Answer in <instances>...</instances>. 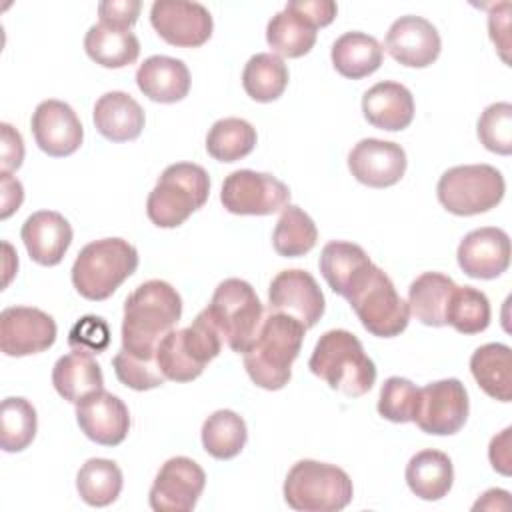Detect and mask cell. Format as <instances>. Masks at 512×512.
<instances>
[{
    "label": "cell",
    "mask_w": 512,
    "mask_h": 512,
    "mask_svg": "<svg viewBox=\"0 0 512 512\" xmlns=\"http://www.w3.org/2000/svg\"><path fill=\"white\" fill-rule=\"evenodd\" d=\"M208 194V172L194 162H176L164 168L148 194L146 214L158 228H176L206 204Z\"/></svg>",
    "instance_id": "obj_5"
},
{
    "label": "cell",
    "mask_w": 512,
    "mask_h": 512,
    "mask_svg": "<svg viewBox=\"0 0 512 512\" xmlns=\"http://www.w3.org/2000/svg\"><path fill=\"white\" fill-rule=\"evenodd\" d=\"M506 192L500 170L490 164L448 168L436 186L438 202L456 216H474L496 208Z\"/></svg>",
    "instance_id": "obj_10"
},
{
    "label": "cell",
    "mask_w": 512,
    "mask_h": 512,
    "mask_svg": "<svg viewBox=\"0 0 512 512\" xmlns=\"http://www.w3.org/2000/svg\"><path fill=\"white\" fill-rule=\"evenodd\" d=\"M86 54L104 68H124L138 60L140 42L130 28L98 22L84 36Z\"/></svg>",
    "instance_id": "obj_29"
},
{
    "label": "cell",
    "mask_w": 512,
    "mask_h": 512,
    "mask_svg": "<svg viewBox=\"0 0 512 512\" xmlns=\"http://www.w3.org/2000/svg\"><path fill=\"white\" fill-rule=\"evenodd\" d=\"M476 132L486 150L508 156L512 152V104L494 102L486 106Z\"/></svg>",
    "instance_id": "obj_41"
},
{
    "label": "cell",
    "mask_w": 512,
    "mask_h": 512,
    "mask_svg": "<svg viewBox=\"0 0 512 512\" xmlns=\"http://www.w3.org/2000/svg\"><path fill=\"white\" fill-rule=\"evenodd\" d=\"M76 422L86 438L102 446H118L130 430L128 406L104 388L76 404Z\"/></svg>",
    "instance_id": "obj_21"
},
{
    "label": "cell",
    "mask_w": 512,
    "mask_h": 512,
    "mask_svg": "<svg viewBox=\"0 0 512 512\" xmlns=\"http://www.w3.org/2000/svg\"><path fill=\"white\" fill-rule=\"evenodd\" d=\"M138 250L124 238H102L86 244L72 264V284L86 300H106L136 272Z\"/></svg>",
    "instance_id": "obj_4"
},
{
    "label": "cell",
    "mask_w": 512,
    "mask_h": 512,
    "mask_svg": "<svg viewBox=\"0 0 512 512\" xmlns=\"http://www.w3.org/2000/svg\"><path fill=\"white\" fill-rule=\"evenodd\" d=\"M36 408L20 396L2 400L0 408V446L4 452H22L36 436Z\"/></svg>",
    "instance_id": "obj_40"
},
{
    "label": "cell",
    "mask_w": 512,
    "mask_h": 512,
    "mask_svg": "<svg viewBox=\"0 0 512 512\" xmlns=\"http://www.w3.org/2000/svg\"><path fill=\"white\" fill-rule=\"evenodd\" d=\"M384 46L388 54L402 66L426 68L438 58L442 40L430 20L408 14L390 24Z\"/></svg>",
    "instance_id": "obj_18"
},
{
    "label": "cell",
    "mask_w": 512,
    "mask_h": 512,
    "mask_svg": "<svg viewBox=\"0 0 512 512\" xmlns=\"http://www.w3.org/2000/svg\"><path fill=\"white\" fill-rule=\"evenodd\" d=\"M352 494L350 476L318 460H298L284 480V500L298 512H338L350 504Z\"/></svg>",
    "instance_id": "obj_8"
},
{
    "label": "cell",
    "mask_w": 512,
    "mask_h": 512,
    "mask_svg": "<svg viewBox=\"0 0 512 512\" xmlns=\"http://www.w3.org/2000/svg\"><path fill=\"white\" fill-rule=\"evenodd\" d=\"M288 66L272 52H260L248 58L242 72V86L256 102L278 100L288 86Z\"/></svg>",
    "instance_id": "obj_34"
},
{
    "label": "cell",
    "mask_w": 512,
    "mask_h": 512,
    "mask_svg": "<svg viewBox=\"0 0 512 512\" xmlns=\"http://www.w3.org/2000/svg\"><path fill=\"white\" fill-rule=\"evenodd\" d=\"M206 310L224 344L238 354L252 344L264 318V306L256 290L240 278L222 280Z\"/></svg>",
    "instance_id": "obj_9"
},
{
    "label": "cell",
    "mask_w": 512,
    "mask_h": 512,
    "mask_svg": "<svg viewBox=\"0 0 512 512\" xmlns=\"http://www.w3.org/2000/svg\"><path fill=\"white\" fill-rule=\"evenodd\" d=\"M122 470L114 460L108 458H90L86 460L76 474V488L80 498L88 506H108L122 492Z\"/></svg>",
    "instance_id": "obj_35"
},
{
    "label": "cell",
    "mask_w": 512,
    "mask_h": 512,
    "mask_svg": "<svg viewBox=\"0 0 512 512\" xmlns=\"http://www.w3.org/2000/svg\"><path fill=\"white\" fill-rule=\"evenodd\" d=\"M248 440L246 422L234 410H216L202 424V446L216 460H230Z\"/></svg>",
    "instance_id": "obj_36"
},
{
    "label": "cell",
    "mask_w": 512,
    "mask_h": 512,
    "mask_svg": "<svg viewBox=\"0 0 512 512\" xmlns=\"http://www.w3.org/2000/svg\"><path fill=\"white\" fill-rule=\"evenodd\" d=\"M222 336L204 308L190 326L172 328L156 348V362L166 380L190 382L222 350Z\"/></svg>",
    "instance_id": "obj_6"
},
{
    "label": "cell",
    "mask_w": 512,
    "mask_h": 512,
    "mask_svg": "<svg viewBox=\"0 0 512 512\" xmlns=\"http://www.w3.org/2000/svg\"><path fill=\"white\" fill-rule=\"evenodd\" d=\"M288 4L298 10L306 20H310L316 28L328 26L338 12L336 2L332 0H290Z\"/></svg>",
    "instance_id": "obj_47"
},
{
    "label": "cell",
    "mask_w": 512,
    "mask_h": 512,
    "mask_svg": "<svg viewBox=\"0 0 512 512\" xmlns=\"http://www.w3.org/2000/svg\"><path fill=\"white\" fill-rule=\"evenodd\" d=\"M318 240L314 220L294 204H288L272 232V246L284 258H298L308 254Z\"/></svg>",
    "instance_id": "obj_38"
},
{
    "label": "cell",
    "mask_w": 512,
    "mask_h": 512,
    "mask_svg": "<svg viewBox=\"0 0 512 512\" xmlns=\"http://www.w3.org/2000/svg\"><path fill=\"white\" fill-rule=\"evenodd\" d=\"M470 400L458 378H444L418 390L412 422L426 434H456L468 420Z\"/></svg>",
    "instance_id": "obj_12"
},
{
    "label": "cell",
    "mask_w": 512,
    "mask_h": 512,
    "mask_svg": "<svg viewBox=\"0 0 512 512\" xmlns=\"http://www.w3.org/2000/svg\"><path fill=\"white\" fill-rule=\"evenodd\" d=\"M0 200H2V212L0 216L2 218H8L14 210L20 208L22 200H24V190H22V184L12 178L8 172H0Z\"/></svg>",
    "instance_id": "obj_49"
},
{
    "label": "cell",
    "mask_w": 512,
    "mask_h": 512,
    "mask_svg": "<svg viewBox=\"0 0 512 512\" xmlns=\"http://www.w3.org/2000/svg\"><path fill=\"white\" fill-rule=\"evenodd\" d=\"M56 340V322L32 306H8L0 314V348L6 356L20 358L48 350Z\"/></svg>",
    "instance_id": "obj_15"
},
{
    "label": "cell",
    "mask_w": 512,
    "mask_h": 512,
    "mask_svg": "<svg viewBox=\"0 0 512 512\" xmlns=\"http://www.w3.org/2000/svg\"><path fill=\"white\" fill-rule=\"evenodd\" d=\"M330 58L338 74L350 80H360L380 68L384 60V48L374 36L352 30L336 38L330 50Z\"/></svg>",
    "instance_id": "obj_27"
},
{
    "label": "cell",
    "mask_w": 512,
    "mask_h": 512,
    "mask_svg": "<svg viewBox=\"0 0 512 512\" xmlns=\"http://www.w3.org/2000/svg\"><path fill=\"white\" fill-rule=\"evenodd\" d=\"M470 372L478 386L494 400L512 398V350L502 342L476 348L470 356Z\"/></svg>",
    "instance_id": "obj_30"
},
{
    "label": "cell",
    "mask_w": 512,
    "mask_h": 512,
    "mask_svg": "<svg viewBox=\"0 0 512 512\" xmlns=\"http://www.w3.org/2000/svg\"><path fill=\"white\" fill-rule=\"evenodd\" d=\"M418 390L408 378L390 376L384 380L378 398V414L390 422L404 424L412 422Z\"/></svg>",
    "instance_id": "obj_42"
},
{
    "label": "cell",
    "mask_w": 512,
    "mask_h": 512,
    "mask_svg": "<svg viewBox=\"0 0 512 512\" xmlns=\"http://www.w3.org/2000/svg\"><path fill=\"white\" fill-rule=\"evenodd\" d=\"M456 282L442 272H422L408 288L410 312L426 326H446L444 314Z\"/></svg>",
    "instance_id": "obj_33"
},
{
    "label": "cell",
    "mask_w": 512,
    "mask_h": 512,
    "mask_svg": "<svg viewBox=\"0 0 512 512\" xmlns=\"http://www.w3.org/2000/svg\"><path fill=\"white\" fill-rule=\"evenodd\" d=\"M2 128V144H0V168L2 172H12L22 166L24 160V142L20 132L8 122L0 124Z\"/></svg>",
    "instance_id": "obj_46"
},
{
    "label": "cell",
    "mask_w": 512,
    "mask_h": 512,
    "mask_svg": "<svg viewBox=\"0 0 512 512\" xmlns=\"http://www.w3.org/2000/svg\"><path fill=\"white\" fill-rule=\"evenodd\" d=\"M136 84L154 102H180L190 92V70L178 58L156 54L138 66Z\"/></svg>",
    "instance_id": "obj_24"
},
{
    "label": "cell",
    "mask_w": 512,
    "mask_h": 512,
    "mask_svg": "<svg viewBox=\"0 0 512 512\" xmlns=\"http://www.w3.org/2000/svg\"><path fill=\"white\" fill-rule=\"evenodd\" d=\"M346 300L364 330L378 338H392L406 330L410 320L408 302L396 292L388 274L374 262L356 278Z\"/></svg>",
    "instance_id": "obj_7"
},
{
    "label": "cell",
    "mask_w": 512,
    "mask_h": 512,
    "mask_svg": "<svg viewBox=\"0 0 512 512\" xmlns=\"http://www.w3.org/2000/svg\"><path fill=\"white\" fill-rule=\"evenodd\" d=\"M510 432L512 428H504L498 436H494L490 440V448H488V458L494 470H498L500 474L508 476L510 474Z\"/></svg>",
    "instance_id": "obj_48"
},
{
    "label": "cell",
    "mask_w": 512,
    "mask_h": 512,
    "mask_svg": "<svg viewBox=\"0 0 512 512\" xmlns=\"http://www.w3.org/2000/svg\"><path fill=\"white\" fill-rule=\"evenodd\" d=\"M316 30L318 28L310 20L286 4L270 18L266 26V42L276 56L300 58L314 48Z\"/></svg>",
    "instance_id": "obj_32"
},
{
    "label": "cell",
    "mask_w": 512,
    "mask_h": 512,
    "mask_svg": "<svg viewBox=\"0 0 512 512\" xmlns=\"http://www.w3.org/2000/svg\"><path fill=\"white\" fill-rule=\"evenodd\" d=\"M454 482V466L440 450H420L406 464V484L422 500L444 498Z\"/></svg>",
    "instance_id": "obj_28"
},
{
    "label": "cell",
    "mask_w": 512,
    "mask_h": 512,
    "mask_svg": "<svg viewBox=\"0 0 512 512\" xmlns=\"http://www.w3.org/2000/svg\"><path fill=\"white\" fill-rule=\"evenodd\" d=\"M456 258L466 276L492 280L510 266V238L496 226L476 228L460 240Z\"/></svg>",
    "instance_id": "obj_20"
},
{
    "label": "cell",
    "mask_w": 512,
    "mask_h": 512,
    "mask_svg": "<svg viewBox=\"0 0 512 512\" xmlns=\"http://www.w3.org/2000/svg\"><path fill=\"white\" fill-rule=\"evenodd\" d=\"M30 126L38 148L54 158L74 154L84 138L82 122L72 106L54 98L36 106Z\"/></svg>",
    "instance_id": "obj_17"
},
{
    "label": "cell",
    "mask_w": 512,
    "mask_h": 512,
    "mask_svg": "<svg viewBox=\"0 0 512 512\" xmlns=\"http://www.w3.org/2000/svg\"><path fill=\"white\" fill-rule=\"evenodd\" d=\"M180 316L182 298L172 284L164 280L142 282L124 300L122 350L138 360L156 362L160 340L176 326Z\"/></svg>",
    "instance_id": "obj_1"
},
{
    "label": "cell",
    "mask_w": 512,
    "mask_h": 512,
    "mask_svg": "<svg viewBox=\"0 0 512 512\" xmlns=\"http://www.w3.org/2000/svg\"><path fill=\"white\" fill-rule=\"evenodd\" d=\"M68 344L72 350H86L90 354H100L110 344V328L104 318L88 314L82 316L68 334Z\"/></svg>",
    "instance_id": "obj_44"
},
{
    "label": "cell",
    "mask_w": 512,
    "mask_h": 512,
    "mask_svg": "<svg viewBox=\"0 0 512 512\" xmlns=\"http://www.w3.org/2000/svg\"><path fill=\"white\" fill-rule=\"evenodd\" d=\"M206 486V472L186 456H174L162 464L148 492L156 512H190Z\"/></svg>",
    "instance_id": "obj_13"
},
{
    "label": "cell",
    "mask_w": 512,
    "mask_h": 512,
    "mask_svg": "<svg viewBox=\"0 0 512 512\" xmlns=\"http://www.w3.org/2000/svg\"><path fill=\"white\" fill-rule=\"evenodd\" d=\"M256 128L244 118H220L206 134V150L218 162H236L256 146Z\"/></svg>",
    "instance_id": "obj_37"
},
{
    "label": "cell",
    "mask_w": 512,
    "mask_h": 512,
    "mask_svg": "<svg viewBox=\"0 0 512 512\" xmlns=\"http://www.w3.org/2000/svg\"><path fill=\"white\" fill-rule=\"evenodd\" d=\"M52 384L64 400L78 404L104 388V376L90 352L72 350L56 360L52 368Z\"/></svg>",
    "instance_id": "obj_26"
},
{
    "label": "cell",
    "mask_w": 512,
    "mask_h": 512,
    "mask_svg": "<svg viewBox=\"0 0 512 512\" xmlns=\"http://www.w3.org/2000/svg\"><path fill=\"white\" fill-rule=\"evenodd\" d=\"M150 22L158 36L178 48L202 46L212 36V14L200 2L156 0Z\"/></svg>",
    "instance_id": "obj_14"
},
{
    "label": "cell",
    "mask_w": 512,
    "mask_h": 512,
    "mask_svg": "<svg viewBox=\"0 0 512 512\" xmlns=\"http://www.w3.org/2000/svg\"><path fill=\"white\" fill-rule=\"evenodd\" d=\"M444 320L460 334H478L490 324V302L474 286H454Z\"/></svg>",
    "instance_id": "obj_39"
},
{
    "label": "cell",
    "mask_w": 512,
    "mask_h": 512,
    "mask_svg": "<svg viewBox=\"0 0 512 512\" xmlns=\"http://www.w3.org/2000/svg\"><path fill=\"white\" fill-rule=\"evenodd\" d=\"M92 120L104 138L112 142H128L140 136L146 116L142 106L130 94L112 90L96 100Z\"/></svg>",
    "instance_id": "obj_25"
},
{
    "label": "cell",
    "mask_w": 512,
    "mask_h": 512,
    "mask_svg": "<svg viewBox=\"0 0 512 512\" xmlns=\"http://www.w3.org/2000/svg\"><path fill=\"white\" fill-rule=\"evenodd\" d=\"M352 176L370 188H388L406 172V152L400 144L378 138H362L348 154Z\"/></svg>",
    "instance_id": "obj_19"
},
{
    "label": "cell",
    "mask_w": 512,
    "mask_h": 512,
    "mask_svg": "<svg viewBox=\"0 0 512 512\" xmlns=\"http://www.w3.org/2000/svg\"><path fill=\"white\" fill-rule=\"evenodd\" d=\"M304 332V324L296 318L270 310L256 338L242 352L250 380L264 390L284 388L292 378V362L300 354Z\"/></svg>",
    "instance_id": "obj_2"
},
{
    "label": "cell",
    "mask_w": 512,
    "mask_h": 512,
    "mask_svg": "<svg viewBox=\"0 0 512 512\" xmlns=\"http://www.w3.org/2000/svg\"><path fill=\"white\" fill-rule=\"evenodd\" d=\"M112 366H114V372H116V378L132 388V390H152V388H158L166 382L164 374L160 372L158 364L156 362H144V360H138L134 356H130L126 350H118L112 358Z\"/></svg>",
    "instance_id": "obj_43"
},
{
    "label": "cell",
    "mask_w": 512,
    "mask_h": 512,
    "mask_svg": "<svg viewBox=\"0 0 512 512\" xmlns=\"http://www.w3.org/2000/svg\"><path fill=\"white\" fill-rule=\"evenodd\" d=\"M140 0H104L98 4L100 22L120 28H130L140 16Z\"/></svg>",
    "instance_id": "obj_45"
},
{
    "label": "cell",
    "mask_w": 512,
    "mask_h": 512,
    "mask_svg": "<svg viewBox=\"0 0 512 512\" xmlns=\"http://www.w3.org/2000/svg\"><path fill=\"white\" fill-rule=\"evenodd\" d=\"M20 236L36 264L56 266L72 244V226L60 212L38 210L24 220Z\"/></svg>",
    "instance_id": "obj_22"
},
{
    "label": "cell",
    "mask_w": 512,
    "mask_h": 512,
    "mask_svg": "<svg viewBox=\"0 0 512 512\" xmlns=\"http://www.w3.org/2000/svg\"><path fill=\"white\" fill-rule=\"evenodd\" d=\"M308 368L332 390L350 398L364 396L376 382V364L364 352L362 342L342 328L328 330L318 338Z\"/></svg>",
    "instance_id": "obj_3"
},
{
    "label": "cell",
    "mask_w": 512,
    "mask_h": 512,
    "mask_svg": "<svg viewBox=\"0 0 512 512\" xmlns=\"http://www.w3.org/2000/svg\"><path fill=\"white\" fill-rule=\"evenodd\" d=\"M268 304L274 312H284L304 328H312L324 314V294L314 276L300 268L278 272L268 288Z\"/></svg>",
    "instance_id": "obj_16"
},
{
    "label": "cell",
    "mask_w": 512,
    "mask_h": 512,
    "mask_svg": "<svg viewBox=\"0 0 512 512\" xmlns=\"http://www.w3.org/2000/svg\"><path fill=\"white\" fill-rule=\"evenodd\" d=\"M362 112L374 128L398 132L414 120V98L404 84L384 80L364 92Z\"/></svg>",
    "instance_id": "obj_23"
},
{
    "label": "cell",
    "mask_w": 512,
    "mask_h": 512,
    "mask_svg": "<svg viewBox=\"0 0 512 512\" xmlns=\"http://www.w3.org/2000/svg\"><path fill=\"white\" fill-rule=\"evenodd\" d=\"M220 202L230 214L268 216L288 206L290 188L272 174L242 168L224 178Z\"/></svg>",
    "instance_id": "obj_11"
},
{
    "label": "cell",
    "mask_w": 512,
    "mask_h": 512,
    "mask_svg": "<svg viewBox=\"0 0 512 512\" xmlns=\"http://www.w3.org/2000/svg\"><path fill=\"white\" fill-rule=\"evenodd\" d=\"M372 264L362 246L346 240H332L320 252V272L332 292L346 298L356 278Z\"/></svg>",
    "instance_id": "obj_31"
}]
</instances>
